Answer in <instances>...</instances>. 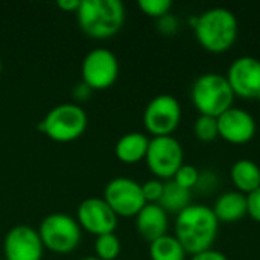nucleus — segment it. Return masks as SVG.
<instances>
[{"label": "nucleus", "mask_w": 260, "mask_h": 260, "mask_svg": "<svg viewBox=\"0 0 260 260\" xmlns=\"http://www.w3.org/2000/svg\"><path fill=\"white\" fill-rule=\"evenodd\" d=\"M256 99L259 101V104H260V93H259V94H257V98H256Z\"/></svg>", "instance_id": "obj_34"}, {"label": "nucleus", "mask_w": 260, "mask_h": 260, "mask_svg": "<svg viewBox=\"0 0 260 260\" xmlns=\"http://www.w3.org/2000/svg\"><path fill=\"white\" fill-rule=\"evenodd\" d=\"M145 161L155 178L169 181L184 165V151L174 136L152 137L149 139Z\"/></svg>", "instance_id": "obj_7"}, {"label": "nucleus", "mask_w": 260, "mask_h": 260, "mask_svg": "<svg viewBox=\"0 0 260 260\" xmlns=\"http://www.w3.org/2000/svg\"><path fill=\"white\" fill-rule=\"evenodd\" d=\"M190 260H229V257L222 251H219V250L209 248V250H204L201 253L192 254Z\"/></svg>", "instance_id": "obj_29"}, {"label": "nucleus", "mask_w": 260, "mask_h": 260, "mask_svg": "<svg viewBox=\"0 0 260 260\" xmlns=\"http://www.w3.org/2000/svg\"><path fill=\"white\" fill-rule=\"evenodd\" d=\"M219 224H235L247 216V195L238 190L221 193L212 207Z\"/></svg>", "instance_id": "obj_16"}, {"label": "nucleus", "mask_w": 260, "mask_h": 260, "mask_svg": "<svg viewBox=\"0 0 260 260\" xmlns=\"http://www.w3.org/2000/svg\"><path fill=\"white\" fill-rule=\"evenodd\" d=\"M38 235L44 250L56 254H69L79 247L82 229L76 218L67 213H50L41 221Z\"/></svg>", "instance_id": "obj_6"}, {"label": "nucleus", "mask_w": 260, "mask_h": 260, "mask_svg": "<svg viewBox=\"0 0 260 260\" xmlns=\"http://www.w3.org/2000/svg\"><path fill=\"white\" fill-rule=\"evenodd\" d=\"M148 146L149 139L143 133H126L117 140L114 155L123 165H137L145 160Z\"/></svg>", "instance_id": "obj_17"}, {"label": "nucleus", "mask_w": 260, "mask_h": 260, "mask_svg": "<svg viewBox=\"0 0 260 260\" xmlns=\"http://www.w3.org/2000/svg\"><path fill=\"white\" fill-rule=\"evenodd\" d=\"M200 46L210 53H225L233 47L239 35V23L227 8L216 6L193 15L189 20Z\"/></svg>", "instance_id": "obj_1"}, {"label": "nucleus", "mask_w": 260, "mask_h": 260, "mask_svg": "<svg viewBox=\"0 0 260 260\" xmlns=\"http://www.w3.org/2000/svg\"><path fill=\"white\" fill-rule=\"evenodd\" d=\"M79 5H81V0H59V2H56V6L59 9H62L66 12H75V14H76Z\"/></svg>", "instance_id": "obj_31"}, {"label": "nucleus", "mask_w": 260, "mask_h": 260, "mask_svg": "<svg viewBox=\"0 0 260 260\" xmlns=\"http://www.w3.org/2000/svg\"><path fill=\"white\" fill-rule=\"evenodd\" d=\"M119 59L110 50L104 47L88 52L81 66L82 82L93 91H102L113 87L119 78Z\"/></svg>", "instance_id": "obj_9"}, {"label": "nucleus", "mask_w": 260, "mask_h": 260, "mask_svg": "<svg viewBox=\"0 0 260 260\" xmlns=\"http://www.w3.org/2000/svg\"><path fill=\"white\" fill-rule=\"evenodd\" d=\"M200 174H201L200 169L195 168L193 165H183V166L177 171V174L174 175L172 181L177 183L180 187H183V189L192 192V190L197 187V183H198V180H200Z\"/></svg>", "instance_id": "obj_24"}, {"label": "nucleus", "mask_w": 260, "mask_h": 260, "mask_svg": "<svg viewBox=\"0 0 260 260\" xmlns=\"http://www.w3.org/2000/svg\"><path fill=\"white\" fill-rule=\"evenodd\" d=\"M235 96L241 99H256L260 93V59L244 55L236 58L225 75Z\"/></svg>", "instance_id": "obj_12"}, {"label": "nucleus", "mask_w": 260, "mask_h": 260, "mask_svg": "<svg viewBox=\"0 0 260 260\" xmlns=\"http://www.w3.org/2000/svg\"><path fill=\"white\" fill-rule=\"evenodd\" d=\"M178 29H180V21L172 14H168L157 20V30L163 37H174L178 32Z\"/></svg>", "instance_id": "obj_27"}, {"label": "nucleus", "mask_w": 260, "mask_h": 260, "mask_svg": "<svg viewBox=\"0 0 260 260\" xmlns=\"http://www.w3.org/2000/svg\"><path fill=\"white\" fill-rule=\"evenodd\" d=\"M193 134L201 142H213L219 137L218 134V120L210 116H198L193 125Z\"/></svg>", "instance_id": "obj_22"}, {"label": "nucleus", "mask_w": 260, "mask_h": 260, "mask_svg": "<svg viewBox=\"0 0 260 260\" xmlns=\"http://www.w3.org/2000/svg\"><path fill=\"white\" fill-rule=\"evenodd\" d=\"M0 260H6V259H0Z\"/></svg>", "instance_id": "obj_35"}, {"label": "nucleus", "mask_w": 260, "mask_h": 260, "mask_svg": "<svg viewBox=\"0 0 260 260\" xmlns=\"http://www.w3.org/2000/svg\"><path fill=\"white\" fill-rule=\"evenodd\" d=\"M190 98L195 110L201 116L218 119L222 113L233 107L236 96L225 75L209 72L195 79L192 84Z\"/></svg>", "instance_id": "obj_4"}, {"label": "nucleus", "mask_w": 260, "mask_h": 260, "mask_svg": "<svg viewBox=\"0 0 260 260\" xmlns=\"http://www.w3.org/2000/svg\"><path fill=\"white\" fill-rule=\"evenodd\" d=\"M190 200H192L190 190H186V189L180 187L177 183H174L172 180H169L165 183L163 195L158 201V206L166 213L178 215L180 212H183L186 207L190 206Z\"/></svg>", "instance_id": "obj_19"}, {"label": "nucleus", "mask_w": 260, "mask_h": 260, "mask_svg": "<svg viewBox=\"0 0 260 260\" xmlns=\"http://www.w3.org/2000/svg\"><path fill=\"white\" fill-rule=\"evenodd\" d=\"M91 93H93V90L88 87V85H85L82 81L73 88V98L78 101V102H84V101H88L90 99V96H91Z\"/></svg>", "instance_id": "obj_30"}, {"label": "nucleus", "mask_w": 260, "mask_h": 260, "mask_svg": "<svg viewBox=\"0 0 260 260\" xmlns=\"http://www.w3.org/2000/svg\"><path fill=\"white\" fill-rule=\"evenodd\" d=\"M125 6L119 0H81L76 20L81 30L93 40H108L125 24Z\"/></svg>", "instance_id": "obj_3"}, {"label": "nucleus", "mask_w": 260, "mask_h": 260, "mask_svg": "<svg viewBox=\"0 0 260 260\" xmlns=\"http://www.w3.org/2000/svg\"><path fill=\"white\" fill-rule=\"evenodd\" d=\"M3 254L6 260H41L44 247L38 230L29 225L12 227L3 241Z\"/></svg>", "instance_id": "obj_13"}, {"label": "nucleus", "mask_w": 260, "mask_h": 260, "mask_svg": "<svg viewBox=\"0 0 260 260\" xmlns=\"http://www.w3.org/2000/svg\"><path fill=\"white\" fill-rule=\"evenodd\" d=\"M76 221L82 230L93 236L114 233L119 224V216L111 210L104 198H87L76 210Z\"/></svg>", "instance_id": "obj_11"}, {"label": "nucleus", "mask_w": 260, "mask_h": 260, "mask_svg": "<svg viewBox=\"0 0 260 260\" xmlns=\"http://www.w3.org/2000/svg\"><path fill=\"white\" fill-rule=\"evenodd\" d=\"M81 260H99L98 257H94V256H90V257H84V259Z\"/></svg>", "instance_id": "obj_32"}, {"label": "nucleus", "mask_w": 260, "mask_h": 260, "mask_svg": "<svg viewBox=\"0 0 260 260\" xmlns=\"http://www.w3.org/2000/svg\"><path fill=\"white\" fill-rule=\"evenodd\" d=\"M137 6L140 8V11L145 15L158 20V18L171 14L172 2L171 0H139Z\"/></svg>", "instance_id": "obj_23"}, {"label": "nucleus", "mask_w": 260, "mask_h": 260, "mask_svg": "<svg viewBox=\"0 0 260 260\" xmlns=\"http://www.w3.org/2000/svg\"><path fill=\"white\" fill-rule=\"evenodd\" d=\"M230 178L235 190L248 195L260 187V168L250 158H241L233 163L230 169Z\"/></svg>", "instance_id": "obj_18"}, {"label": "nucleus", "mask_w": 260, "mask_h": 260, "mask_svg": "<svg viewBox=\"0 0 260 260\" xmlns=\"http://www.w3.org/2000/svg\"><path fill=\"white\" fill-rule=\"evenodd\" d=\"M183 110L172 94H158L143 111V126L152 137L172 136L181 123Z\"/></svg>", "instance_id": "obj_8"}, {"label": "nucleus", "mask_w": 260, "mask_h": 260, "mask_svg": "<svg viewBox=\"0 0 260 260\" xmlns=\"http://www.w3.org/2000/svg\"><path fill=\"white\" fill-rule=\"evenodd\" d=\"M2 70H3V64H2V58H0V75H2Z\"/></svg>", "instance_id": "obj_33"}, {"label": "nucleus", "mask_w": 260, "mask_h": 260, "mask_svg": "<svg viewBox=\"0 0 260 260\" xmlns=\"http://www.w3.org/2000/svg\"><path fill=\"white\" fill-rule=\"evenodd\" d=\"M186 250L174 235H165L149 242L151 260H186Z\"/></svg>", "instance_id": "obj_20"}, {"label": "nucleus", "mask_w": 260, "mask_h": 260, "mask_svg": "<svg viewBox=\"0 0 260 260\" xmlns=\"http://www.w3.org/2000/svg\"><path fill=\"white\" fill-rule=\"evenodd\" d=\"M168 213L158 204H146L136 216V229L148 242L168 235Z\"/></svg>", "instance_id": "obj_15"}, {"label": "nucleus", "mask_w": 260, "mask_h": 260, "mask_svg": "<svg viewBox=\"0 0 260 260\" xmlns=\"http://www.w3.org/2000/svg\"><path fill=\"white\" fill-rule=\"evenodd\" d=\"M219 186V178L215 172L212 171H206L200 174V180L197 183V187L193 190L203 193V195H209L212 192H215Z\"/></svg>", "instance_id": "obj_26"}, {"label": "nucleus", "mask_w": 260, "mask_h": 260, "mask_svg": "<svg viewBox=\"0 0 260 260\" xmlns=\"http://www.w3.org/2000/svg\"><path fill=\"white\" fill-rule=\"evenodd\" d=\"M163 189H165V181H161L158 178L145 181L142 184V192H143V198H145L146 204H158V201L163 195Z\"/></svg>", "instance_id": "obj_25"}, {"label": "nucleus", "mask_w": 260, "mask_h": 260, "mask_svg": "<svg viewBox=\"0 0 260 260\" xmlns=\"http://www.w3.org/2000/svg\"><path fill=\"white\" fill-rule=\"evenodd\" d=\"M102 198L119 218H136L146 206L142 184L128 177H117L108 181Z\"/></svg>", "instance_id": "obj_10"}, {"label": "nucleus", "mask_w": 260, "mask_h": 260, "mask_svg": "<svg viewBox=\"0 0 260 260\" xmlns=\"http://www.w3.org/2000/svg\"><path fill=\"white\" fill-rule=\"evenodd\" d=\"M122 253L120 239L114 235H102L94 239V257L99 260H116Z\"/></svg>", "instance_id": "obj_21"}, {"label": "nucleus", "mask_w": 260, "mask_h": 260, "mask_svg": "<svg viewBox=\"0 0 260 260\" xmlns=\"http://www.w3.org/2000/svg\"><path fill=\"white\" fill-rule=\"evenodd\" d=\"M218 134L232 145H245L251 142L257 133V122L247 110L232 107L218 119Z\"/></svg>", "instance_id": "obj_14"}, {"label": "nucleus", "mask_w": 260, "mask_h": 260, "mask_svg": "<svg viewBox=\"0 0 260 260\" xmlns=\"http://www.w3.org/2000/svg\"><path fill=\"white\" fill-rule=\"evenodd\" d=\"M219 221L212 207L204 204H190L177 215L175 238L187 254H197L212 248L218 238Z\"/></svg>", "instance_id": "obj_2"}, {"label": "nucleus", "mask_w": 260, "mask_h": 260, "mask_svg": "<svg viewBox=\"0 0 260 260\" xmlns=\"http://www.w3.org/2000/svg\"><path fill=\"white\" fill-rule=\"evenodd\" d=\"M247 215L260 224V187L247 195Z\"/></svg>", "instance_id": "obj_28"}, {"label": "nucleus", "mask_w": 260, "mask_h": 260, "mask_svg": "<svg viewBox=\"0 0 260 260\" xmlns=\"http://www.w3.org/2000/svg\"><path fill=\"white\" fill-rule=\"evenodd\" d=\"M88 126L85 110L75 102L53 107L38 123V131L58 143H70L82 137Z\"/></svg>", "instance_id": "obj_5"}]
</instances>
